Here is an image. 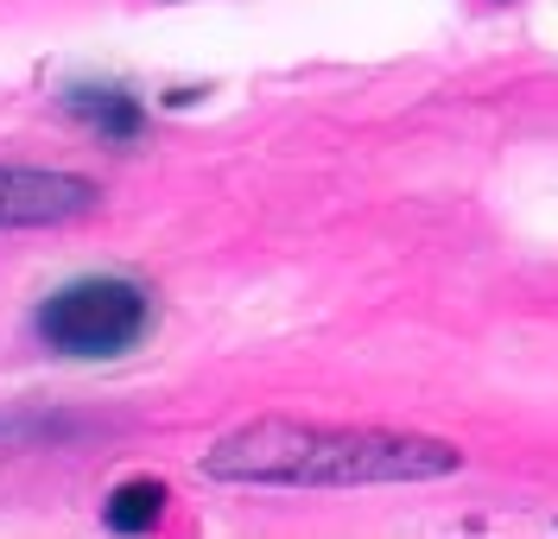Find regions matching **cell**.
I'll list each match as a JSON object with an SVG mask.
<instances>
[{"label":"cell","mask_w":558,"mask_h":539,"mask_svg":"<svg viewBox=\"0 0 558 539\" xmlns=\"http://www.w3.org/2000/svg\"><path fill=\"white\" fill-rule=\"evenodd\" d=\"M153 323V298L134 280H70L38 305V343L58 356H121Z\"/></svg>","instance_id":"cell-2"},{"label":"cell","mask_w":558,"mask_h":539,"mask_svg":"<svg viewBox=\"0 0 558 539\" xmlns=\"http://www.w3.org/2000/svg\"><path fill=\"white\" fill-rule=\"evenodd\" d=\"M204 476L247 482V489H368V482H432L463 469L457 444L413 438V431H362V426H305V419H254L216 438Z\"/></svg>","instance_id":"cell-1"},{"label":"cell","mask_w":558,"mask_h":539,"mask_svg":"<svg viewBox=\"0 0 558 539\" xmlns=\"http://www.w3.org/2000/svg\"><path fill=\"white\" fill-rule=\"evenodd\" d=\"M70 108H76L102 140H134L140 134V108H134V96H121V89H76Z\"/></svg>","instance_id":"cell-5"},{"label":"cell","mask_w":558,"mask_h":539,"mask_svg":"<svg viewBox=\"0 0 558 539\" xmlns=\"http://www.w3.org/2000/svg\"><path fill=\"white\" fill-rule=\"evenodd\" d=\"M96 210V184L76 172H38V166H0V229H45Z\"/></svg>","instance_id":"cell-3"},{"label":"cell","mask_w":558,"mask_h":539,"mask_svg":"<svg viewBox=\"0 0 558 539\" xmlns=\"http://www.w3.org/2000/svg\"><path fill=\"white\" fill-rule=\"evenodd\" d=\"M166 482H153V476H134V482H121L114 495H108L102 520L108 527H121V534H140V527H153L159 514H166Z\"/></svg>","instance_id":"cell-4"}]
</instances>
